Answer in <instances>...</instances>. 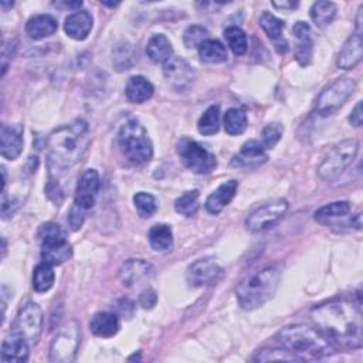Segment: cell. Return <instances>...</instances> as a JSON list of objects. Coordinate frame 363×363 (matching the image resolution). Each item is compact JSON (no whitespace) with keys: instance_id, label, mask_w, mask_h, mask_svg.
<instances>
[{"instance_id":"obj_1","label":"cell","mask_w":363,"mask_h":363,"mask_svg":"<svg viewBox=\"0 0 363 363\" xmlns=\"http://www.w3.org/2000/svg\"><path fill=\"white\" fill-rule=\"evenodd\" d=\"M311 320L333 345L346 349L362 346V313L359 303L337 298L312 308Z\"/></svg>"},{"instance_id":"obj_2","label":"cell","mask_w":363,"mask_h":363,"mask_svg":"<svg viewBox=\"0 0 363 363\" xmlns=\"http://www.w3.org/2000/svg\"><path fill=\"white\" fill-rule=\"evenodd\" d=\"M88 123L77 119L52 130L47 139V159L51 172H65L75 166L88 146Z\"/></svg>"},{"instance_id":"obj_3","label":"cell","mask_w":363,"mask_h":363,"mask_svg":"<svg viewBox=\"0 0 363 363\" xmlns=\"http://www.w3.org/2000/svg\"><path fill=\"white\" fill-rule=\"evenodd\" d=\"M278 342L299 360L320 359L335 352L333 345L320 330L303 323L282 328L278 333Z\"/></svg>"},{"instance_id":"obj_4","label":"cell","mask_w":363,"mask_h":363,"mask_svg":"<svg viewBox=\"0 0 363 363\" xmlns=\"http://www.w3.org/2000/svg\"><path fill=\"white\" fill-rule=\"evenodd\" d=\"M281 271L271 265L247 277L237 288V301L245 311H252L268 302L278 286Z\"/></svg>"},{"instance_id":"obj_5","label":"cell","mask_w":363,"mask_h":363,"mask_svg":"<svg viewBox=\"0 0 363 363\" xmlns=\"http://www.w3.org/2000/svg\"><path fill=\"white\" fill-rule=\"evenodd\" d=\"M118 145L123 156L135 163L143 164L153 156V146L145 128L133 118L126 119L118 130Z\"/></svg>"},{"instance_id":"obj_6","label":"cell","mask_w":363,"mask_h":363,"mask_svg":"<svg viewBox=\"0 0 363 363\" xmlns=\"http://www.w3.org/2000/svg\"><path fill=\"white\" fill-rule=\"evenodd\" d=\"M359 152V142L356 139H345L335 145L318 166V174L323 180H335L340 176L354 160Z\"/></svg>"},{"instance_id":"obj_7","label":"cell","mask_w":363,"mask_h":363,"mask_svg":"<svg viewBox=\"0 0 363 363\" xmlns=\"http://www.w3.org/2000/svg\"><path fill=\"white\" fill-rule=\"evenodd\" d=\"M176 147H177L180 160L193 173L207 174L213 172L217 166L216 156L190 138H182L177 142Z\"/></svg>"},{"instance_id":"obj_8","label":"cell","mask_w":363,"mask_h":363,"mask_svg":"<svg viewBox=\"0 0 363 363\" xmlns=\"http://www.w3.org/2000/svg\"><path fill=\"white\" fill-rule=\"evenodd\" d=\"M356 82L352 78H337L329 84L316 99V111L322 116L335 113L354 92Z\"/></svg>"},{"instance_id":"obj_9","label":"cell","mask_w":363,"mask_h":363,"mask_svg":"<svg viewBox=\"0 0 363 363\" xmlns=\"http://www.w3.org/2000/svg\"><path fill=\"white\" fill-rule=\"evenodd\" d=\"M79 345V328L71 320L54 337L50 346V362L69 363L75 359Z\"/></svg>"},{"instance_id":"obj_10","label":"cell","mask_w":363,"mask_h":363,"mask_svg":"<svg viewBox=\"0 0 363 363\" xmlns=\"http://www.w3.org/2000/svg\"><path fill=\"white\" fill-rule=\"evenodd\" d=\"M13 329V332L21 335L30 343V346L37 345L43 330L41 308L34 302L24 303L17 313Z\"/></svg>"},{"instance_id":"obj_11","label":"cell","mask_w":363,"mask_h":363,"mask_svg":"<svg viewBox=\"0 0 363 363\" xmlns=\"http://www.w3.org/2000/svg\"><path fill=\"white\" fill-rule=\"evenodd\" d=\"M288 211V201L277 199L255 208L245 220V227L250 231L258 233L275 225Z\"/></svg>"},{"instance_id":"obj_12","label":"cell","mask_w":363,"mask_h":363,"mask_svg":"<svg viewBox=\"0 0 363 363\" xmlns=\"http://www.w3.org/2000/svg\"><path fill=\"white\" fill-rule=\"evenodd\" d=\"M99 191V174L95 169H86L78 180L74 204L81 211L91 210L96 201Z\"/></svg>"},{"instance_id":"obj_13","label":"cell","mask_w":363,"mask_h":363,"mask_svg":"<svg viewBox=\"0 0 363 363\" xmlns=\"http://www.w3.org/2000/svg\"><path fill=\"white\" fill-rule=\"evenodd\" d=\"M221 274H223V269L213 258H203L193 262L189 267L186 278L190 286L201 288V286L217 282Z\"/></svg>"},{"instance_id":"obj_14","label":"cell","mask_w":363,"mask_h":363,"mask_svg":"<svg viewBox=\"0 0 363 363\" xmlns=\"http://www.w3.org/2000/svg\"><path fill=\"white\" fill-rule=\"evenodd\" d=\"M163 74L169 85L176 91H184L189 88L194 78L190 64L179 57H172L163 64Z\"/></svg>"},{"instance_id":"obj_15","label":"cell","mask_w":363,"mask_h":363,"mask_svg":"<svg viewBox=\"0 0 363 363\" xmlns=\"http://www.w3.org/2000/svg\"><path fill=\"white\" fill-rule=\"evenodd\" d=\"M23 128L20 125H3L0 130V153L7 160H16L23 150Z\"/></svg>"},{"instance_id":"obj_16","label":"cell","mask_w":363,"mask_h":363,"mask_svg":"<svg viewBox=\"0 0 363 363\" xmlns=\"http://www.w3.org/2000/svg\"><path fill=\"white\" fill-rule=\"evenodd\" d=\"M363 30H356L353 34L346 40L343 44L339 57H337V67L342 69H350L356 67L363 57V38H362Z\"/></svg>"},{"instance_id":"obj_17","label":"cell","mask_w":363,"mask_h":363,"mask_svg":"<svg viewBox=\"0 0 363 363\" xmlns=\"http://www.w3.org/2000/svg\"><path fill=\"white\" fill-rule=\"evenodd\" d=\"M268 156L265 153V147L259 140L251 139L247 140L242 146L238 155H235L231 160L233 166L237 167H255L267 162Z\"/></svg>"},{"instance_id":"obj_18","label":"cell","mask_w":363,"mask_h":363,"mask_svg":"<svg viewBox=\"0 0 363 363\" xmlns=\"http://www.w3.org/2000/svg\"><path fill=\"white\" fill-rule=\"evenodd\" d=\"M30 343L18 333L13 332L3 340L1 345V360L11 363H23L28 359Z\"/></svg>"},{"instance_id":"obj_19","label":"cell","mask_w":363,"mask_h":363,"mask_svg":"<svg viewBox=\"0 0 363 363\" xmlns=\"http://www.w3.org/2000/svg\"><path fill=\"white\" fill-rule=\"evenodd\" d=\"M64 30L68 37L74 40H85L92 30V17L86 10H77L71 13L64 23Z\"/></svg>"},{"instance_id":"obj_20","label":"cell","mask_w":363,"mask_h":363,"mask_svg":"<svg viewBox=\"0 0 363 363\" xmlns=\"http://www.w3.org/2000/svg\"><path fill=\"white\" fill-rule=\"evenodd\" d=\"M152 272V265L145 259H128L122 264L119 278L128 288L146 279Z\"/></svg>"},{"instance_id":"obj_21","label":"cell","mask_w":363,"mask_h":363,"mask_svg":"<svg viewBox=\"0 0 363 363\" xmlns=\"http://www.w3.org/2000/svg\"><path fill=\"white\" fill-rule=\"evenodd\" d=\"M238 183L235 180H227L220 184L206 200V208L211 214H218L233 200L237 193Z\"/></svg>"},{"instance_id":"obj_22","label":"cell","mask_w":363,"mask_h":363,"mask_svg":"<svg viewBox=\"0 0 363 363\" xmlns=\"http://www.w3.org/2000/svg\"><path fill=\"white\" fill-rule=\"evenodd\" d=\"M58 28L57 20L50 14H35L26 23V33L31 40H43L52 35Z\"/></svg>"},{"instance_id":"obj_23","label":"cell","mask_w":363,"mask_h":363,"mask_svg":"<svg viewBox=\"0 0 363 363\" xmlns=\"http://www.w3.org/2000/svg\"><path fill=\"white\" fill-rule=\"evenodd\" d=\"M119 318L112 312H98L89 320V329L95 336L111 337L119 330Z\"/></svg>"},{"instance_id":"obj_24","label":"cell","mask_w":363,"mask_h":363,"mask_svg":"<svg viewBox=\"0 0 363 363\" xmlns=\"http://www.w3.org/2000/svg\"><path fill=\"white\" fill-rule=\"evenodd\" d=\"M350 213V203L349 201H333L319 207L313 217L319 224L323 225H335L339 220L345 218Z\"/></svg>"},{"instance_id":"obj_25","label":"cell","mask_w":363,"mask_h":363,"mask_svg":"<svg viewBox=\"0 0 363 363\" xmlns=\"http://www.w3.org/2000/svg\"><path fill=\"white\" fill-rule=\"evenodd\" d=\"M153 91H155V88H153L152 82L142 75L130 77L125 86L126 98L135 104H142V102L147 101L149 98H152Z\"/></svg>"},{"instance_id":"obj_26","label":"cell","mask_w":363,"mask_h":363,"mask_svg":"<svg viewBox=\"0 0 363 363\" xmlns=\"http://www.w3.org/2000/svg\"><path fill=\"white\" fill-rule=\"evenodd\" d=\"M71 244L67 240L41 244V258L50 265H61L71 257Z\"/></svg>"},{"instance_id":"obj_27","label":"cell","mask_w":363,"mask_h":363,"mask_svg":"<svg viewBox=\"0 0 363 363\" xmlns=\"http://www.w3.org/2000/svg\"><path fill=\"white\" fill-rule=\"evenodd\" d=\"M146 52L153 62L164 64L173 57V47L164 34H156L147 41Z\"/></svg>"},{"instance_id":"obj_28","label":"cell","mask_w":363,"mask_h":363,"mask_svg":"<svg viewBox=\"0 0 363 363\" xmlns=\"http://www.w3.org/2000/svg\"><path fill=\"white\" fill-rule=\"evenodd\" d=\"M197 50H199L200 60L207 64H220L227 61L228 58L227 48L218 40L208 38L203 41Z\"/></svg>"},{"instance_id":"obj_29","label":"cell","mask_w":363,"mask_h":363,"mask_svg":"<svg viewBox=\"0 0 363 363\" xmlns=\"http://www.w3.org/2000/svg\"><path fill=\"white\" fill-rule=\"evenodd\" d=\"M136 50L132 44L122 41L115 45L112 50V64L116 68V71H126L130 69L136 64Z\"/></svg>"},{"instance_id":"obj_30","label":"cell","mask_w":363,"mask_h":363,"mask_svg":"<svg viewBox=\"0 0 363 363\" xmlns=\"http://www.w3.org/2000/svg\"><path fill=\"white\" fill-rule=\"evenodd\" d=\"M149 244L155 251H167L173 245V233L167 224H155L147 233Z\"/></svg>"},{"instance_id":"obj_31","label":"cell","mask_w":363,"mask_h":363,"mask_svg":"<svg viewBox=\"0 0 363 363\" xmlns=\"http://www.w3.org/2000/svg\"><path fill=\"white\" fill-rule=\"evenodd\" d=\"M336 16V4L332 1H316L311 7V18L316 27L323 28Z\"/></svg>"},{"instance_id":"obj_32","label":"cell","mask_w":363,"mask_h":363,"mask_svg":"<svg viewBox=\"0 0 363 363\" xmlns=\"http://www.w3.org/2000/svg\"><path fill=\"white\" fill-rule=\"evenodd\" d=\"M54 279H55V274H54L52 265L43 261L34 268L33 288L37 292H47L54 285Z\"/></svg>"},{"instance_id":"obj_33","label":"cell","mask_w":363,"mask_h":363,"mask_svg":"<svg viewBox=\"0 0 363 363\" xmlns=\"http://www.w3.org/2000/svg\"><path fill=\"white\" fill-rule=\"evenodd\" d=\"M223 123L228 135H240L247 129V115L241 108H230L224 113Z\"/></svg>"},{"instance_id":"obj_34","label":"cell","mask_w":363,"mask_h":363,"mask_svg":"<svg viewBox=\"0 0 363 363\" xmlns=\"http://www.w3.org/2000/svg\"><path fill=\"white\" fill-rule=\"evenodd\" d=\"M218 128H220V106L211 105L200 116L197 122V129L201 135L210 136L217 133Z\"/></svg>"},{"instance_id":"obj_35","label":"cell","mask_w":363,"mask_h":363,"mask_svg":"<svg viewBox=\"0 0 363 363\" xmlns=\"http://www.w3.org/2000/svg\"><path fill=\"white\" fill-rule=\"evenodd\" d=\"M224 38L230 47V50L235 54V55H242L245 54L247 48H248V41H247V35L245 33L237 27V26H230L224 30Z\"/></svg>"},{"instance_id":"obj_36","label":"cell","mask_w":363,"mask_h":363,"mask_svg":"<svg viewBox=\"0 0 363 363\" xmlns=\"http://www.w3.org/2000/svg\"><path fill=\"white\" fill-rule=\"evenodd\" d=\"M199 190H189L183 193L176 201H174V208L179 214L191 217L197 208H199Z\"/></svg>"},{"instance_id":"obj_37","label":"cell","mask_w":363,"mask_h":363,"mask_svg":"<svg viewBox=\"0 0 363 363\" xmlns=\"http://www.w3.org/2000/svg\"><path fill=\"white\" fill-rule=\"evenodd\" d=\"M133 203H135V208L138 210V213L142 218L152 217L157 210V203H156L155 196L150 193H146V191L136 193L133 196Z\"/></svg>"},{"instance_id":"obj_38","label":"cell","mask_w":363,"mask_h":363,"mask_svg":"<svg viewBox=\"0 0 363 363\" xmlns=\"http://www.w3.org/2000/svg\"><path fill=\"white\" fill-rule=\"evenodd\" d=\"M254 362H275V360H279V362H295V360H299L295 354H292L288 349L285 347H275V349H262L259 350L254 359Z\"/></svg>"},{"instance_id":"obj_39","label":"cell","mask_w":363,"mask_h":363,"mask_svg":"<svg viewBox=\"0 0 363 363\" xmlns=\"http://www.w3.org/2000/svg\"><path fill=\"white\" fill-rule=\"evenodd\" d=\"M259 26L264 30V33L272 40H278L284 30V21L279 20L278 17H275L274 14H271L269 11H264L261 14Z\"/></svg>"},{"instance_id":"obj_40","label":"cell","mask_w":363,"mask_h":363,"mask_svg":"<svg viewBox=\"0 0 363 363\" xmlns=\"http://www.w3.org/2000/svg\"><path fill=\"white\" fill-rule=\"evenodd\" d=\"M37 235H38L41 244L67 240L65 231H64L62 227H61L60 224H57V223H45V224L40 225Z\"/></svg>"},{"instance_id":"obj_41","label":"cell","mask_w":363,"mask_h":363,"mask_svg":"<svg viewBox=\"0 0 363 363\" xmlns=\"http://www.w3.org/2000/svg\"><path fill=\"white\" fill-rule=\"evenodd\" d=\"M206 40H208V31L201 26H190L183 34V41L187 48H199Z\"/></svg>"},{"instance_id":"obj_42","label":"cell","mask_w":363,"mask_h":363,"mask_svg":"<svg viewBox=\"0 0 363 363\" xmlns=\"http://www.w3.org/2000/svg\"><path fill=\"white\" fill-rule=\"evenodd\" d=\"M284 133V126L279 123V122H272V123H268L264 129H262V133H261V143L264 145L265 149H271L274 147L278 140L281 139Z\"/></svg>"},{"instance_id":"obj_43","label":"cell","mask_w":363,"mask_h":363,"mask_svg":"<svg viewBox=\"0 0 363 363\" xmlns=\"http://www.w3.org/2000/svg\"><path fill=\"white\" fill-rule=\"evenodd\" d=\"M295 57H296V60H298L302 65L309 64V62H311V57H312V40L298 41L296 51H295Z\"/></svg>"},{"instance_id":"obj_44","label":"cell","mask_w":363,"mask_h":363,"mask_svg":"<svg viewBox=\"0 0 363 363\" xmlns=\"http://www.w3.org/2000/svg\"><path fill=\"white\" fill-rule=\"evenodd\" d=\"M16 51V41L14 40H4L3 45H1V75L6 74L7 67H9V61L13 58Z\"/></svg>"},{"instance_id":"obj_45","label":"cell","mask_w":363,"mask_h":363,"mask_svg":"<svg viewBox=\"0 0 363 363\" xmlns=\"http://www.w3.org/2000/svg\"><path fill=\"white\" fill-rule=\"evenodd\" d=\"M157 302V295L155 292V289L152 288H146L145 291L140 292L139 295V303L145 308V309H152Z\"/></svg>"},{"instance_id":"obj_46","label":"cell","mask_w":363,"mask_h":363,"mask_svg":"<svg viewBox=\"0 0 363 363\" xmlns=\"http://www.w3.org/2000/svg\"><path fill=\"white\" fill-rule=\"evenodd\" d=\"M292 34L298 41H306L311 40V27L305 21H298L292 27Z\"/></svg>"},{"instance_id":"obj_47","label":"cell","mask_w":363,"mask_h":363,"mask_svg":"<svg viewBox=\"0 0 363 363\" xmlns=\"http://www.w3.org/2000/svg\"><path fill=\"white\" fill-rule=\"evenodd\" d=\"M349 122L356 126V128H360L362 126V122H363V112H362V101H359L356 104V106L353 108L350 116H349Z\"/></svg>"},{"instance_id":"obj_48","label":"cell","mask_w":363,"mask_h":363,"mask_svg":"<svg viewBox=\"0 0 363 363\" xmlns=\"http://www.w3.org/2000/svg\"><path fill=\"white\" fill-rule=\"evenodd\" d=\"M271 4L279 10H286V11H291L298 6L296 1H272Z\"/></svg>"}]
</instances>
